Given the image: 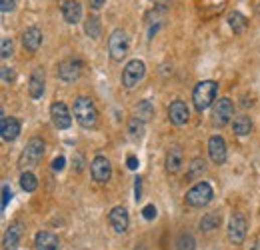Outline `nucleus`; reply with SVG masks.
I'll return each instance as SVG.
<instances>
[{"instance_id":"obj_36","label":"nucleus","mask_w":260,"mask_h":250,"mask_svg":"<svg viewBox=\"0 0 260 250\" xmlns=\"http://www.w3.org/2000/svg\"><path fill=\"white\" fill-rule=\"evenodd\" d=\"M2 80L4 82H14V72L8 70L6 66H2Z\"/></svg>"},{"instance_id":"obj_24","label":"nucleus","mask_w":260,"mask_h":250,"mask_svg":"<svg viewBox=\"0 0 260 250\" xmlns=\"http://www.w3.org/2000/svg\"><path fill=\"white\" fill-rule=\"evenodd\" d=\"M84 32L90 36V38H100L102 34V24L98 20V16H88L86 22H84Z\"/></svg>"},{"instance_id":"obj_11","label":"nucleus","mask_w":260,"mask_h":250,"mask_svg":"<svg viewBox=\"0 0 260 250\" xmlns=\"http://www.w3.org/2000/svg\"><path fill=\"white\" fill-rule=\"evenodd\" d=\"M208 154H210V160L214 164H224L226 162V142L222 136L214 134L210 136L208 140Z\"/></svg>"},{"instance_id":"obj_17","label":"nucleus","mask_w":260,"mask_h":250,"mask_svg":"<svg viewBox=\"0 0 260 250\" xmlns=\"http://www.w3.org/2000/svg\"><path fill=\"white\" fill-rule=\"evenodd\" d=\"M40 42H42V32H40L38 26H30V28L24 30V34H22V44H24V48H26L28 52H36V50L40 48Z\"/></svg>"},{"instance_id":"obj_23","label":"nucleus","mask_w":260,"mask_h":250,"mask_svg":"<svg viewBox=\"0 0 260 250\" xmlns=\"http://www.w3.org/2000/svg\"><path fill=\"white\" fill-rule=\"evenodd\" d=\"M228 24H230V28H232L236 34H242V32L246 30V26H248V18H246L244 14H240V12H230Z\"/></svg>"},{"instance_id":"obj_43","label":"nucleus","mask_w":260,"mask_h":250,"mask_svg":"<svg viewBox=\"0 0 260 250\" xmlns=\"http://www.w3.org/2000/svg\"><path fill=\"white\" fill-rule=\"evenodd\" d=\"M258 14H260V6H258Z\"/></svg>"},{"instance_id":"obj_20","label":"nucleus","mask_w":260,"mask_h":250,"mask_svg":"<svg viewBox=\"0 0 260 250\" xmlns=\"http://www.w3.org/2000/svg\"><path fill=\"white\" fill-rule=\"evenodd\" d=\"M182 162H184L182 148H180L178 144H174V146L168 150V154H166V170L174 174V172H178V170L182 168Z\"/></svg>"},{"instance_id":"obj_6","label":"nucleus","mask_w":260,"mask_h":250,"mask_svg":"<svg viewBox=\"0 0 260 250\" xmlns=\"http://www.w3.org/2000/svg\"><path fill=\"white\" fill-rule=\"evenodd\" d=\"M246 230H248V224H246L244 214L234 212L228 220V240L232 244H242V240L246 238Z\"/></svg>"},{"instance_id":"obj_12","label":"nucleus","mask_w":260,"mask_h":250,"mask_svg":"<svg viewBox=\"0 0 260 250\" xmlns=\"http://www.w3.org/2000/svg\"><path fill=\"white\" fill-rule=\"evenodd\" d=\"M82 74V62L80 60H66L58 66V76L64 82H76Z\"/></svg>"},{"instance_id":"obj_21","label":"nucleus","mask_w":260,"mask_h":250,"mask_svg":"<svg viewBox=\"0 0 260 250\" xmlns=\"http://www.w3.org/2000/svg\"><path fill=\"white\" fill-rule=\"evenodd\" d=\"M34 246H36V250H56L58 248V238L48 230H40L34 238Z\"/></svg>"},{"instance_id":"obj_28","label":"nucleus","mask_w":260,"mask_h":250,"mask_svg":"<svg viewBox=\"0 0 260 250\" xmlns=\"http://www.w3.org/2000/svg\"><path fill=\"white\" fill-rule=\"evenodd\" d=\"M152 112H154L152 104H150L148 100H142V102H138V106H136V114H134V116H138L140 120L148 122V120L152 118Z\"/></svg>"},{"instance_id":"obj_16","label":"nucleus","mask_w":260,"mask_h":250,"mask_svg":"<svg viewBox=\"0 0 260 250\" xmlns=\"http://www.w3.org/2000/svg\"><path fill=\"white\" fill-rule=\"evenodd\" d=\"M60 10H62V16H64V20L68 24H76L82 18V6L76 0H64Z\"/></svg>"},{"instance_id":"obj_33","label":"nucleus","mask_w":260,"mask_h":250,"mask_svg":"<svg viewBox=\"0 0 260 250\" xmlns=\"http://www.w3.org/2000/svg\"><path fill=\"white\" fill-rule=\"evenodd\" d=\"M140 198H142V178L136 176V180H134V200L138 202Z\"/></svg>"},{"instance_id":"obj_39","label":"nucleus","mask_w":260,"mask_h":250,"mask_svg":"<svg viewBox=\"0 0 260 250\" xmlns=\"http://www.w3.org/2000/svg\"><path fill=\"white\" fill-rule=\"evenodd\" d=\"M126 166H128L130 170H136V168H138V158L130 154L128 158H126Z\"/></svg>"},{"instance_id":"obj_14","label":"nucleus","mask_w":260,"mask_h":250,"mask_svg":"<svg viewBox=\"0 0 260 250\" xmlns=\"http://www.w3.org/2000/svg\"><path fill=\"white\" fill-rule=\"evenodd\" d=\"M108 220H110V226L116 230V232H126L130 224V216L126 212V208L122 206H114L108 214Z\"/></svg>"},{"instance_id":"obj_27","label":"nucleus","mask_w":260,"mask_h":250,"mask_svg":"<svg viewBox=\"0 0 260 250\" xmlns=\"http://www.w3.org/2000/svg\"><path fill=\"white\" fill-rule=\"evenodd\" d=\"M218 224H220V214L212 212V214H206V216H202V220H200V230H204V232H210V230H214Z\"/></svg>"},{"instance_id":"obj_42","label":"nucleus","mask_w":260,"mask_h":250,"mask_svg":"<svg viewBox=\"0 0 260 250\" xmlns=\"http://www.w3.org/2000/svg\"><path fill=\"white\" fill-rule=\"evenodd\" d=\"M134 250H146V246H136Z\"/></svg>"},{"instance_id":"obj_35","label":"nucleus","mask_w":260,"mask_h":250,"mask_svg":"<svg viewBox=\"0 0 260 250\" xmlns=\"http://www.w3.org/2000/svg\"><path fill=\"white\" fill-rule=\"evenodd\" d=\"M64 164H66V158H64V156H56V158L52 160V170H54V172H60V170L64 168Z\"/></svg>"},{"instance_id":"obj_19","label":"nucleus","mask_w":260,"mask_h":250,"mask_svg":"<svg viewBox=\"0 0 260 250\" xmlns=\"http://www.w3.org/2000/svg\"><path fill=\"white\" fill-rule=\"evenodd\" d=\"M22 232H24V228H22L20 222L10 224V228H8L6 234H4V250L18 248V242H20V238H22Z\"/></svg>"},{"instance_id":"obj_7","label":"nucleus","mask_w":260,"mask_h":250,"mask_svg":"<svg viewBox=\"0 0 260 250\" xmlns=\"http://www.w3.org/2000/svg\"><path fill=\"white\" fill-rule=\"evenodd\" d=\"M146 74V66L142 60H130L122 70V84L126 88H134Z\"/></svg>"},{"instance_id":"obj_1","label":"nucleus","mask_w":260,"mask_h":250,"mask_svg":"<svg viewBox=\"0 0 260 250\" xmlns=\"http://www.w3.org/2000/svg\"><path fill=\"white\" fill-rule=\"evenodd\" d=\"M74 116L82 128H88V130L94 128L98 122V110L94 100L88 96H78L74 100Z\"/></svg>"},{"instance_id":"obj_2","label":"nucleus","mask_w":260,"mask_h":250,"mask_svg":"<svg viewBox=\"0 0 260 250\" xmlns=\"http://www.w3.org/2000/svg\"><path fill=\"white\" fill-rule=\"evenodd\" d=\"M216 94H218V84H216L214 80H202L200 84H196V88H194V92H192L194 108H196L198 112L206 110V108L214 102Z\"/></svg>"},{"instance_id":"obj_38","label":"nucleus","mask_w":260,"mask_h":250,"mask_svg":"<svg viewBox=\"0 0 260 250\" xmlns=\"http://www.w3.org/2000/svg\"><path fill=\"white\" fill-rule=\"evenodd\" d=\"M152 2H154V6H156L158 12H166V8L170 4V0H152Z\"/></svg>"},{"instance_id":"obj_31","label":"nucleus","mask_w":260,"mask_h":250,"mask_svg":"<svg viewBox=\"0 0 260 250\" xmlns=\"http://www.w3.org/2000/svg\"><path fill=\"white\" fill-rule=\"evenodd\" d=\"M0 54H2V58L6 60V58H10L12 54H14V42L12 40H8V38H4L2 40V50H0Z\"/></svg>"},{"instance_id":"obj_13","label":"nucleus","mask_w":260,"mask_h":250,"mask_svg":"<svg viewBox=\"0 0 260 250\" xmlns=\"http://www.w3.org/2000/svg\"><path fill=\"white\" fill-rule=\"evenodd\" d=\"M188 116H190V110H188V106L182 100L170 102V106H168V118H170V122L174 126H184L188 122Z\"/></svg>"},{"instance_id":"obj_29","label":"nucleus","mask_w":260,"mask_h":250,"mask_svg":"<svg viewBox=\"0 0 260 250\" xmlns=\"http://www.w3.org/2000/svg\"><path fill=\"white\" fill-rule=\"evenodd\" d=\"M196 248V240L192 234H180L176 240V250H194Z\"/></svg>"},{"instance_id":"obj_40","label":"nucleus","mask_w":260,"mask_h":250,"mask_svg":"<svg viewBox=\"0 0 260 250\" xmlns=\"http://www.w3.org/2000/svg\"><path fill=\"white\" fill-rule=\"evenodd\" d=\"M88 4H90L92 10H100V8L106 4V0H88Z\"/></svg>"},{"instance_id":"obj_25","label":"nucleus","mask_w":260,"mask_h":250,"mask_svg":"<svg viewBox=\"0 0 260 250\" xmlns=\"http://www.w3.org/2000/svg\"><path fill=\"white\" fill-rule=\"evenodd\" d=\"M144 120H140L138 116H132L128 122V134L130 138H134V140H138V138H142V134H144Z\"/></svg>"},{"instance_id":"obj_4","label":"nucleus","mask_w":260,"mask_h":250,"mask_svg":"<svg viewBox=\"0 0 260 250\" xmlns=\"http://www.w3.org/2000/svg\"><path fill=\"white\" fill-rule=\"evenodd\" d=\"M108 52L114 62H122L128 54V34L122 28H116L108 38Z\"/></svg>"},{"instance_id":"obj_5","label":"nucleus","mask_w":260,"mask_h":250,"mask_svg":"<svg viewBox=\"0 0 260 250\" xmlns=\"http://www.w3.org/2000/svg\"><path fill=\"white\" fill-rule=\"evenodd\" d=\"M42 156H44V140L32 138V140L26 144V148H24V152H22V156H20V168H22V170L34 168V166L42 160Z\"/></svg>"},{"instance_id":"obj_32","label":"nucleus","mask_w":260,"mask_h":250,"mask_svg":"<svg viewBox=\"0 0 260 250\" xmlns=\"http://www.w3.org/2000/svg\"><path fill=\"white\" fill-rule=\"evenodd\" d=\"M10 198H12V188H10V184H4L2 186V210L8 206Z\"/></svg>"},{"instance_id":"obj_34","label":"nucleus","mask_w":260,"mask_h":250,"mask_svg":"<svg viewBox=\"0 0 260 250\" xmlns=\"http://www.w3.org/2000/svg\"><path fill=\"white\" fill-rule=\"evenodd\" d=\"M142 216H144L146 220H154V218H156V208H154L152 204L144 206V208H142Z\"/></svg>"},{"instance_id":"obj_37","label":"nucleus","mask_w":260,"mask_h":250,"mask_svg":"<svg viewBox=\"0 0 260 250\" xmlns=\"http://www.w3.org/2000/svg\"><path fill=\"white\" fill-rule=\"evenodd\" d=\"M0 10H2V12L14 10V0H0Z\"/></svg>"},{"instance_id":"obj_3","label":"nucleus","mask_w":260,"mask_h":250,"mask_svg":"<svg viewBox=\"0 0 260 250\" xmlns=\"http://www.w3.org/2000/svg\"><path fill=\"white\" fill-rule=\"evenodd\" d=\"M212 196H214L212 186H210L208 182H198V184H194V186L186 192L184 202H186V206H190V208H202V206H206V204L212 200Z\"/></svg>"},{"instance_id":"obj_41","label":"nucleus","mask_w":260,"mask_h":250,"mask_svg":"<svg viewBox=\"0 0 260 250\" xmlns=\"http://www.w3.org/2000/svg\"><path fill=\"white\" fill-rule=\"evenodd\" d=\"M252 250H260V238L254 242V246H252Z\"/></svg>"},{"instance_id":"obj_30","label":"nucleus","mask_w":260,"mask_h":250,"mask_svg":"<svg viewBox=\"0 0 260 250\" xmlns=\"http://www.w3.org/2000/svg\"><path fill=\"white\" fill-rule=\"evenodd\" d=\"M204 170H206L204 160H202V158H194L192 164H190V170H188V178H196V176H200Z\"/></svg>"},{"instance_id":"obj_18","label":"nucleus","mask_w":260,"mask_h":250,"mask_svg":"<svg viewBox=\"0 0 260 250\" xmlns=\"http://www.w3.org/2000/svg\"><path fill=\"white\" fill-rule=\"evenodd\" d=\"M28 92L34 100L42 98L44 94V70L42 68H36L32 74H30V82H28Z\"/></svg>"},{"instance_id":"obj_22","label":"nucleus","mask_w":260,"mask_h":250,"mask_svg":"<svg viewBox=\"0 0 260 250\" xmlns=\"http://www.w3.org/2000/svg\"><path fill=\"white\" fill-rule=\"evenodd\" d=\"M250 130H252V120H250L248 116H238V118H234V122H232V132H234L236 136H246V134H250Z\"/></svg>"},{"instance_id":"obj_9","label":"nucleus","mask_w":260,"mask_h":250,"mask_svg":"<svg viewBox=\"0 0 260 250\" xmlns=\"http://www.w3.org/2000/svg\"><path fill=\"white\" fill-rule=\"evenodd\" d=\"M50 118L58 130H66L72 124V116L68 112V106L64 102H52L50 104Z\"/></svg>"},{"instance_id":"obj_10","label":"nucleus","mask_w":260,"mask_h":250,"mask_svg":"<svg viewBox=\"0 0 260 250\" xmlns=\"http://www.w3.org/2000/svg\"><path fill=\"white\" fill-rule=\"evenodd\" d=\"M232 116H234V104H232V100L220 98V100L216 102V106H214V114H212L214 122H216L218 126H226V124L232 120Z\"/></svg>"},{"instance_id":"obj_15","label":"nucleus","mask_w":260,"mask_h":250,"mask_svg":"<svg viewBox=\"0 0 260 250\" xmlns=\"http://www.w3.org/2000/svg\"><path fill=\"white\" fill-rule=\"evenodd\" d=\"M0 134H2V140L4 142H12L18 138L20 134V122L14 118V116H2V124H0Z\"/></svg>"},{"instance_id":"obj_26","label":"nucleus","mask_w":260,"mask_h":250,"mask_svg":"<svg viewBox=\"0 0 260 250\" xmlns=\"http://www.w3.org/2000/svg\"><path fill=\"white\" fill-rule=\"evenodd\" d=\"M36 186H38L36 176H34L32 172H26V170H24V172L20 174V188H22L24 192H34Z\"/></svg>"},{"instance_id":"obj_8","label":"nucleus","mask_w":260,"mask_h":250,"mask_svg":"<svg viewBox=\"0 0 260 250\" xmlns=\"http://www.w3.org/2000/svg\"><path fill=\"white\" fill-rule=\"evenodd\" d=\"M90 174H92V178L96 182H108L110 176H112V164H110V160L106 156H102V154L94 156L92 162H90Z\"/></svg>"}]
</instances>
